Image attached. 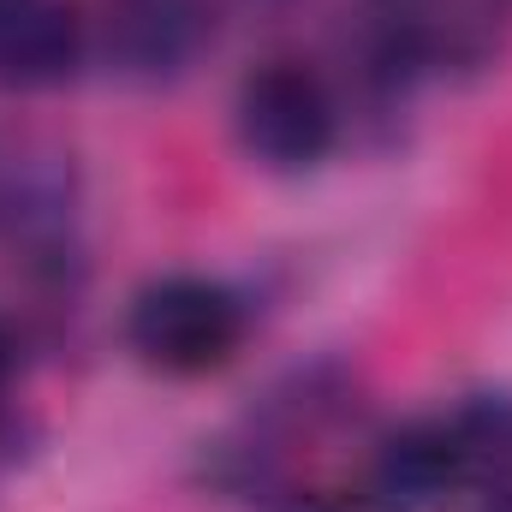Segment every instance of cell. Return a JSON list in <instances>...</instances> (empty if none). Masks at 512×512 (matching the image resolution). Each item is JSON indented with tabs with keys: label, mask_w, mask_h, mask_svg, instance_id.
Instances as JSON below:
<instances>
[{
	"label": "cell",
	"mask_w": 512,
	"mask_h": 512,
	"mask_svg": "<svg viewBox=\"0 0 512 512\" xmlns=\"http://www.w3.org/2000/svg\"><path fill=\"white\" fill-rule=\"evenodd\" d=\"M239 143L245 155L274 167V173H298L310 161H322L334 149V96L328 84L298 66V60H268L239 84Z\"/></svg>",
	"instance_id": "cell-2"
},
{
	"label": "cell",
	"mask_w": 512,
	"mask_h": 512,
	"mask_svg": "<svg viewBox=\"0 0 512 512\" xmlns=\"http://www.w3.org/2000/svg\"><path fill=\"white\" fill-rule=\"evenodd\" d=\"M483 512H512V489H495V495H489V507Z\"/></svg>",
	"instance_id": "cell-10"
},
{
	"label": "cell",
	"mask_w": 512,
	"mask_h": 512,
	"mask_svg": "<svg viewBox=\"0 0 512 512\" xmlns=\"http://www.w3.org/2000/svg\"><path fill=\"white\" fill-rule=\"evenodd\" d=\"M280 512H358V507L340 501V495H298V501H286Z\"/></svg>",
	"instance_id": "cell-8"
},
{
	"label": "cell",
	"mask_w": 512,
	"mask_h": 512,
	"mask_svg": "<svg viewBox=\"0 0 512 512\" xmlns=\"http://www.w3.org/2000/svg\"><path fill=\"white\" fill-rule=\"evenodd\" d=\"M78 239V173L54 149L0 161V251L24 268H66Z\"/></svg>",
	"instance_id": "cell-3"
},
{
	"label": "cell",
	"mask_w": 512,
	"mask_h": 512,
	"mask_svg": "<svg viewBox=\"0 0 512 512\" xmlns=\"http://www.w3.org/2000/svg\"><path fill=\"white\" fill-rule=\"evenodd\" d=\"M126 334L143 364H155L167 376H203V370H221L239 352L245 304L215 280L173 274V280H155V286L137 292Z\"/></svg>",
	"instance_id": "cell-1"
},
{
	"label": "cell",
	"mask_w": 512,
	"mask_h": 512,
	"mask_svg": "<svg viewBox=\"0 0 512 512\" xmlns=\"http://www.w3.org/2000/svg\"><path fill=\"white\" fill-rule=\"evenodd\" d=\"M459 483L465 477H459L447 423H405L370 453L364 501L376 512H435Z\"/></svg>",
	"instance_id": "cell-6"
},
{
	"label": "cell",
	"mask_w": 512,
	"mask_h": 512,
	"mask_svg": "<svg viewBox=\"0 0 512 512\" xmlns=\"http://www.w3.org/2000/svg\"><path fill=\"white\" fill-rule=\"evenodd\" d=\"M459 477L477 489H512V393H471L447 417Z\"/></svg>",
	"instance_id": "cell-7"
},
{
	"label": "cell",
	"mask_w": 512,
	"mask_h": 512,
	"mask_svg": "<svg viewBox=\"0 0 512 512\" xmlns=\"http://www.w3.org/2000/svg\"><path fill=\"white\" fill-rule=\"evenodd\" d=\"M84 60L72 0H0V90H54Z\"/></svg>",
	"instance_id": "cell-5"
},
{
	"label": "cell",
	"mask_w": 512,
	"mask_h": 512,
	"mask_svg": "<svg viewBox=\"0 0 512 512\" xmlns=\"http://www.w3.org/2000/svg\"><path fill=\"white\" fill-rule=\"evenodd\" d=\"M209 36L203 0H108L102 12V54L108 72L131 84H167L179 78Z\"/></svg>",
	"instance_id": "cell-4"
},
{
	"label": "cell",
	"mask_w": 512,
	"mask_h": 512,
	"mask_svg": "<svg viewBox=\"0 0 512 512\" xmlns=\"http://www.w3.org/2000/svg\"><path fill=\"white\" fill-rule=\"evenodd\" d=\"M6 376H12V334L0 328V387H6Z\"/></svg>",
	"instance_id": "cell-9"
}]
</instances>
